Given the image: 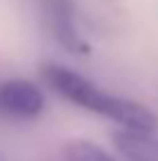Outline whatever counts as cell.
Wrapping results in <instances>:
<instances>
[{"instance_id":"obj_3","label":"cell","mask_w":158,"mask_h":161,"mask_svg":"<svg viewBox=\"0 0 158 161\" xmlns=\"http://www.w3.org/2000/svg\"><path fill=\"white\" fill-rule=\"evenodd\" d=\"M44 19L51 35L70 52H89L86 42L81 40L77 24H74L72 0H44Z\"/></svg>"},{"instance_id":"obj_1","label":"cell","mask_w":158,"mask_h":161,"mask_svg":"<svg viewBox=\"0 0 158 161\" xmlns=\"http://www.w3.org/2000/svg\"><path fill=\"white\" fill-rule=\"evenodd\" d=\"M42 77L56 93H61L65 101L79 105V108L95 112L105 119H112L121 124L123 129L135 131H158V117L149 108L128 101V98L107 93L105 89L89 82L79 73L65 68L58 63H44L42 65Z\"/></svg>"},{"instance_id":"obj_4","label":"cell","mask_w":158,"mask_h":161,"mask_svg":"<svg viewBox=\"0 0 158 161\" xmlns=\"http://www.w3.org/2000/svg\"><path fill=\"white\" fill-rule=\"evenodd\" d=\"M116 149L128 161H158V136L156 131L121 129L112 136Z\"/></svg>"},{"instance_id":"obj_5","label":"cell","mask_w":158,"mask_h":161,"mask_svg":"<svg viewBox=\"0 0 158 161\" xmlns=\"http://www.w3.org/2000/svg\"><path fill=\"white\" fill-rule=\"evenodd\" d=\"M65 159L68 161H116L105 149H100L89 140H72L65 147Z\"/></svg>"},{"instance_id":"obj_2","label":"cell","mask_w":158,"mask_h":161,"mask_svg":"<svg viewBox=\"0 0 158 161\" xmlns=\"http://www.w3.org/2000/svg\"><path fill=\"white\" fill-rule=\"evenodd\" d=\"M44 110V93L30 80H5L0 82V112L16 119H33Z\"/></svg>"}]
</instances>
